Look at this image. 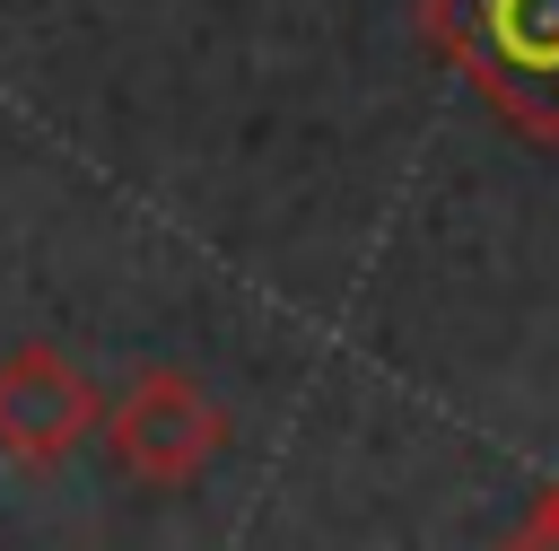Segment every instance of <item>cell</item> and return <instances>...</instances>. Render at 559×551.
<instances>
[{"mask_svg":"<svg viewBox=\"0 0 559 551\" xmlns=\"http://www.w3.org/2000/svg\"><path fill=\"white\" fill-rule=\"evenodd\" d=\"M96 429H105L114 472H131L148 490H183V481H201L227 455V402L201 376H183V367H140L96 411Z\"/></svg>","mask_w":559,"mask_h":551,"instance_id":"obj_2","label":"cell"},{"mask_svg":"<svg viewBox=\"0 0 559 551\" xmlns=\"http://www.w3.org/2000/svg\"><path fill=\"white\" fill-rule=\"evenodd\" d=\"M489 551H559V490H542V499L524 507V525H515L507 542H489Z\"/></svg>","mask_w":559,"mask_h":551,"instance_id":"obj_4","label":"cell"},{"mask_svg":"<svg viewBox=\"0 0 559 551\" xmlns=\"http://www.w3.org/2000/svg\"><path fill=\"white\" fill-rule=\"evenodd\" d=\"M419 35L515 131L559 140V0H419Z\"/></svg>","mask_w":559,"mask_h":551,"instance_id":"obj_1","label":"cell"},{"mask_svg":"<svg viewBox=\"0 0 559 551\" xmlns=\"http://www.w3.org/2000/svg\"><path fill=\"white\" fill-rule=\"evenodd\" d=\"M96 385L70 367V350L52 341H17L0 359V455L26 464V472H52L70 464L87 437H96Z\"/></svg>","mask_w":559,"mask_h":551,"instance_id":"obj_3","label":"cell"}]
</instances>
